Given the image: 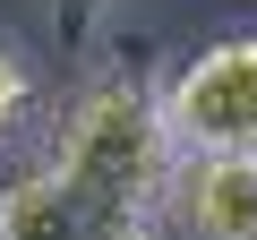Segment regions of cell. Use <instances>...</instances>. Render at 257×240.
I'll return each mask as SVG.
<instances>
[{"instance_id":"6da1fadb","label":"cell","mask_w":257,"mask_h":240,"mask_svg":"<svg viewBox=\"0 0 257 240\" xmlns=\"http://www.w3.org/2000/svg\"><path fill=\"white\" fill-rule=\"evenodd\" d=\"M172 163L180 155H172V129H163V86L128 77V69L86 77L69 94V111L52 120V155H43V172L69 197H86V206H103L120 223L163 214Z\"/></svg>"},{"instance_id":"7a4b0ae2","label":"cell","mask_w":257,"mask_h":240,"mask_svg":"<svg viewBox=\"0 0 257 240\" xmlns=\"http://www.w3.org/2000/svg\"><path fill=\"white\" fill-rule=\"evenodd\" d=\"M172 155H257V35L206 43L163 86Z\"/></svg>"},{"instance_id":"3957f363","label":"cell","mask_w":257,"mask_h":240,"mask_svg":"<svg viewBox=\"0 0 257 240\" xmlns=\"http://www.w3.org/2000/svg\"><path fill=\"white\" fill-rule=\"evenodd\" d=\"M163 214L189 240H257V155H180Z\"/></svg>"},{"instance_id":"277c9868","label":"cell","mask_w":257,"mask_h":240,"mask_svg":"<svg viewBox=\"0 0 257 240\" xmlns=\"http://www.w3.org/2000/svg\"><path fill=\"white\" fill-rule=\"evenodd\" d=\"M0 240H155V223H120L86 197H69L43 163L0 189Z\"/></svg>"},{"instance_id":"5b68a950","label":"cell","mask_w":257,"mask_h":240,"mask_svg":"<svg viewBox=\"0 0 257 240\" xmlns=\"http://www.w3.org/2000/svg\"><path fill=\"white\" fill-rule=\"evenodd\" d=\"M26 120H35V69L18 43H0V146H18Z\"/></svg>"},{"instance_id":"8992f818","label":"cell","mask_w":257,"mask_h":240,"mask_svg":"<svg viewBox=\"0 0 257 240\" xmlns=\"http://www.w3.org/2000/svg\"><path fill=\"white\" fill-rule=\"evenodd\" d=\"M103 9H111V0H52V18H60V52H69V60H86V52H94Z\"/></svg>"}]
</instances>
